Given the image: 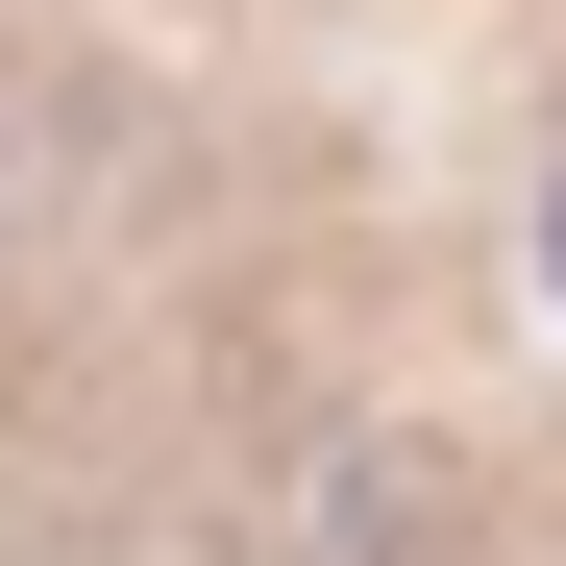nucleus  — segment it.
Returning <instances> with one entry per match:
<instances>
[]
</instances>
